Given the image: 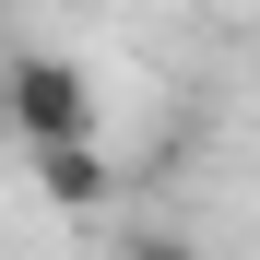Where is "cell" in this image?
<instances>
[{"label":"cell","mask_w":260,"mask_h":260,"mask_svg":"<svg viewBox=\"0 0 260 260\" xmlns=\"http://www.w3.org/2000/svg\"><path fill=\"white\" fill-rule=\"evenodd\" d=\"M118 260H201L178 225H118Z\"/></svg>","instance_id":"obj_3"},{"label":"cell","mask_w":260,"mask_h":260,"mask_svg":"<svg viewBox=\"0 0 260 260\" xmlns=\"http://www.w3.org/2000/svg\"><path fill=\"white\" fill-rule=\"evenodd\" d=\"M0 118L24 130V154L36 142H95V83H83L71 59H12V83H0Z\"/></svg>","instance_id":"obj_1"},{"label":"cell","mask_w":260,"mask_h":260,"mask_svg":"<svg viewBox=\"0 0 260 260\" xmlns=\"http://www.w3.org/2000/svg\"><path fill=\"white\" fill-rule=\"evenodd\" d=\"M36 189H48L59 213H95L118 178H107V154H95V142H36Z\"/></svg>","instance_id":"obj_2"}]
</instances>
